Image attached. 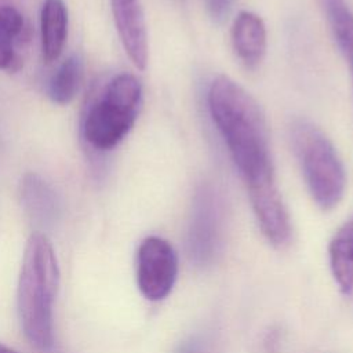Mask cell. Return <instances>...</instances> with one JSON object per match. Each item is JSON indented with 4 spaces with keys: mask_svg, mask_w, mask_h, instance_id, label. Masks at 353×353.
I'll use <instances>...</instances> for the list:
<instances>
[{
    "mask_svg": "<svg viewBox=\"0 0 353 353\" xmlns=\"http://www.w3.org/2000/svg\"><path fill=\"white\" fill-rule=\"evenodd\" d=\"M0 353H19V352H17V350H14V349H11V347L4 346V345L0 343Z\"/></svg>",
    "mask_w": 353,
    "mask_h": 353,
    "instance_id": "e0dca14e",
    "label": "cell"
},
{
    "mask_svg": "<svg viewBox=\"0 0 353 353\" xmlns=\"http://www.w3.org/2000/svg\"><path fill=\"white\" fill-rule=\"evenodd\" d=\"M334 37L353 68V11L345 0H319Z\"/></svg>",
    "mask_w": 353,
    "mask_h": 353,
    "instance_id": "5bb4252c",
    "label": "cell"
},
{
    "mask_svg": "<svg viewBox=\"0 0 353 353\" xmlns=\"http://www.w3.org/2000/svg\"><path fill=\"white\" fill-rule=\"evenodd\" d=\"M234 0H204L207 11L215 21H223L229 15Z\"/></svg>",
    "mask_w": 353,
    "mask_h": 353,
    "instance_id": "9a60e30c",
    "label": "cell"
},
{
    "mask_svg": "<svg viewBox=\"0 0 353 353\" xmlns=\"http://www.w3.org/2000/svg\"><path fill=\"white\" fill-rule=\"evenodd\" d=\"M84 74V65L79 55H70L57 68L51 76L47 94L50 99L57 105L70 103L81 85Z\"/></svg>",
    "mask_w": 353,
    "mask_h": 353,
    "instance_id": "4fadbf2b",
    "label": "cell"
},
{
    "mask_svg": "<svg viewBox=\"0 0 353 353\" xmlns=\"http://www.w3.org/2000/svg\"><path fill=\"white\" fill-rule=\"evenodd\" d=\"M59 287V268L48 237L34 232L26 241L19 280L18 316L22 332L37 350L54 347V302Z\"/></svg>",
    "mask_w": 353,
    "mask_h": 353,
    "instance_id": "7a4b0ae2",
    "label": "cell"
},
{
    "mask_svg": "<svg viewBox=\"0 0 353 353\" xmlns=\"http://www.w3.org/2000/svg\"><path fill=\"white\" fill-rule=\"evenodd\" d=\"M232 43L240 61L248 69H255L266 52V28L261 17L241 11L233 22Z\"/></svg>",
    "mask_w": 353,
    "mask_h": 353,
    "instance_id": "ba28073f",
    "label": "cell"
},
{
    "mask_svg": "<svg viewBox=\"0 0 353 353\" xmlns=\"http://www.w3.org/2000/svg\"><path fill=\"white\" fill-rule=\"evenodd\" d=\"M208 108L244 179L262 233L273 245H285L291 237V223L276 183L266 121L259 105L240 84L219 76L210 85Z\"/></svg>",
    "mask_w": 353,
    "mask_h": 353,
    "instance_id": "6da1fadb",
    "label": "cell"
},
{
    "mask_svg": "<svg viewBox=\"0 0 353 353\" xmlns=\"http://www.w3.org/2000/svg\"><path fill=\"white\" fill-rule=\"evenodd\" d=\"M222 201L211 185H203L194 194L188 232L189 255L199 265L208 263L218 252L222 237Z\"/></svg>",
    "mask_w": 353,
    "mask_h": 353,
    "instance_id": "5b68a950",
    "label": "cell"
},
{
    "mask_svg": "<svg viewBox=\"0 0 353 353\" xmlns=\"http://www.w3.org/2000/svg\"><path fill=\"white\" fill-rule=\"evenodd\" d=\"M21 199L25 211L36 223L48 226L57 219L59 211L57 194L39 175H25L21 183Z\"/></svg>",
    "mask_w": 353,
    "mask_h": 353,
    "instance_id": "30bf717a",
    "label": "cell"
},
{
    "mask_svg": "<svg viewBox=\"0 0 353 353\" xmlns=\"http://www.w3.org/2000/svg\"><path fill=\"white\" fill-rule=\"evenodd\" d=\"M68 37V10L63 0H44L40 12L41 55L47 63L55 62Z\"/></svg>",
    "mask_w": 353,
    "mask_h": 353,
    "instance_id": "9c48e42d",
    "label": "cell"
},
{
    "mask_svg": "<svg viewBox=\"0 0 353 353\" xmlns=\"http://www.w3.org/2000/svg\"><path fill=\"white\" fill-rule=\"evenodd\" d=\"M117 34L130 61L143 70L148 63V33L139 0H110Z\"/></svg>",
    "mask_w": 353,
    "mask_h": 353,
    "instance_id": "52a82bcc",
    "label": "cell"
},
{
    "mask_svg": "<svg viewBox=\"0 0 353 353\" xmlns=\"http://www.w3.org/2000/svg\"><path fill=\"white\" fill-rule=\"evenodd\" d=\"M176 353H210L207 343L200 338H190L185 341Z\"/></svg>",
    "mask_w": 353,
    "mask_h": 353,
    "instance_id": "2e32d148",
    "label": "cell"
},
{
    "mask_svg": "<svg viewBox=\"0 0 353 353\" xmlns=\"http://www.w3.org/2000/svg\"><path fill=\"white\" fill-rule=\"evenodd\" d=\"M23 17L14 6H0V70L15 73L22 66V58L15 50L17 39L23 30Z\"/></svg>",
    "mask_w": 353,
    "mask_h": 353,
    "instance_id": "7c38bea8",
    "label": "cell"
},
{
    "mask_svg": "<svg viewBox=\"0 0 353 353\" xmlns=\"http://www.w3.org/2000/svg\"><path fill=\"white\" fill-rule=\"evenodd\" d=\"M330 263L332 274L346 294L353 292V215L339 228L330 247Z\"/></svg>",
    "mask_w": 353,
    "mask_h": 353,
    "instance_id": "8fae6325",
    "label": "cell"
},
{
    "mask_svg": "<svg viewBox=\"0 0 353 353\" xmlns=\"http://www.w3.org/2000/svg\"><path fill=\"white\" fill-rule=\"evenodd\" d=\"M141 102L139 79L131 73L114 76L84 117L83 135L87 143L101 152L116 148L134 127Z\"/></svg>",
    "mask_w": 353,
    "mask_h": 353,
    "instance_id": "277c9868",
    "label": "cell"
},
{
    "mask_svg": "<svg viewBox=\"0 0 353 353\" xmlns=\"http://www.w3.org/2000/svg\"><path fill=\"white\" fill-rule=\"evenodd\" d=\"M178 274V258L172 245L161 237H146L137 254V283L149 301L165 298Z\"/></svg>",
    "mask_w": 353,
    "mask_h": 353,
    "instance_id": "8992f818",
    "label": "cell"
},
{
    "mask_svg": "<svg viewBox=\"0 0 353 353\" xmlns=\"http://www.w3.org/2000/svg\"><path fill=\"white\" fill-rule=\"evenodd\" d=\"M290 137L312 197L323 210L334 208L343 196L346 175L332 142L307 120L294 121Z\"/></svg>",
    "mask_w": 353,
    "mask_h": 353,
    "instance_id": "3957f363",
    "label": "cell"
}]
</instances>
